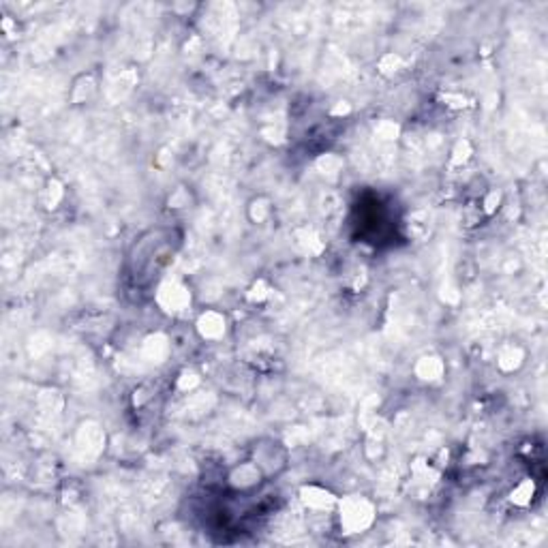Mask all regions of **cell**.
I'll list each match as a JSON object with an SVG mask.
<instances>
[{
    "label": "cell",
    "instance_id": "6da1fadb",
    "mask_svg": "<svg viewBox=\"0 0 548 548\" xmlns=\"http://www.w3.org/2000/svg\"><path fill=\"white\" fill-rule=\"evenodd\" d=\"M180 234L171 228L148 230L131 244L127 257L131 279L139 285L151 283L155 277L165 270V266L173 259V253L180 246Z\"/></svg>",
    "mask_w": 548,
    "mask_h": 548
},
{
    "label": "cell",
    "instance_id": "7a4b0ae2",
    "mask_svg": "<svg viewBox=\"0 0 548 548\" xmlns=\"http://www.w3.org/2000/svg\"><path fill=\"white\" fill-rule=\"evenodd\" d=\"M334 512L339 516L341 531L347 536L364 533L375 525V520H377V506L364 495H347L343 499L339 497Z\"/></svg>",
    "mask_w": 548,
    "mask_h": 548
},
{
    "label": "cell",
    "instance_id": "3957f363",
    "mask_svg": "<svg viewBox=\"0 0 548 548\" xmlns=\"http://www.w3.org/2000/svg\"><path fill=\"white\" fill-rule=\"evenodd\" d=\"M291 447L277 439V437H259L253 445H251V459L264 473L266 480H274L281 478L283 473L289 469V461H291Z\"/></svg>",
    "mask_w": 548,
    "mask_h": 548
},
{
    "label": "cell",
    "instance_id": "277c9868",
    "mask_svg": "<svg viewBox=\"0 0 548 548\" xmlns=\"http://www.w3.org/2000/svg\"><path fill=\"white\" fill-rule=\"evenodd\" d=\"M266 482L262 469L251 461L246 459L238 465H234L228 476H225V484L234 490V493H240V495H246V493H253L257 490L262 484Z\"/></svg>",
    "mask_w": 548,
    "mask_h": 548
},
{
    "label": "cell",
    "instance_id": "5b68a950",
    "mask_svg": "<svg viewBox=\"0 0 548 548\" xmlns=\"http://www.w3.org/2000/svg\"><path fill=\"white\" fill-rule=\"evenodd\" d=\"M157 305L169 313V315H178V313H185L191 302H193V298H191V289L180 283V281H163L157 289Z\"/></svg>",
    "mask_w": 548,
    "mask_h": 548
},
{
    "label": "cell",
    "instance_id": "8992f818",
    "mask_svg": "<svg viewBox=\"0 0 548 548\" xmlns=\"http://www.w3.org/2000/svg\"><path fill=\"white\" fill-rule=\"evenodd\" d=\"M298 497H300L302 506L311 512H334L339 504V497L321 484H305Z\"/></svg>",
    "mask_w": 548,
    "mask_h": 548
},
{
    "label": "cell",
    "instance_id": "52a82bcc",
    "mask_svg": "<svg viewBox=\"0 0 548 548\" xmlns=\"http://www.w3.org/2000/svg\"><path fill=\"white\" fill-rule=\"evenodd\" d=\"M195 330H197L199 339L216 343L228 334V317H225V313H221L216 309H208L204 313H199V317L195 321Z\"/></svg>",
    "mask_w": 548,
    "mask_h": 548
},
{
    "label": "cell",
    "instance_id": "ba28073f",
    "mask_svg": "<svg viewBox=\"0 0 548 548\" xmlns=\"http://www.w3.org/2000/svg\"><path fill=\"white\" fill-rule=\"evenodd\" d=\"M525 360H527V352L518 343H504L499 347V352H497V368L506 373V375L520 370L525 366Z\"/></svg>",
    "mask_w": 548,
    "mask_h": 548
},
{
    "label": "cell",
    "instance_id": "9c48e42d",
    "mask_svg": "<svg viewBox=\"0 0 548 548\" xmlns=\"http://www.w3.org/2000/svg\"><path fill=\"white\" fill-rule=\"evenodd\" d=\"M96 94V80L92 73H82L71 84V90H69V99L73 105H84L88 103L90 99Z\"/></svg>",
    "mask_w": 548,
    "mask_h": 548
},
{
    "label": "cell",
    "instance_id": "30bf717a",
    "mask_svg": "<svg viewBox=\"0 0 548 548\" xmlns=\"http://www.w3.org/2000/svg\"><path fill=\"white\" fill-rule=\"evenodd\" d=\"M443 370H445V364L439 356H422L418 358L416 366H413V373L420 382H439L443 377Z\"/></svg>",
    "mask_w": 548,
    "mask_h": 548
},
{
    "label": "cell",
    "instance_id": "8fae6325",
    "mask_svg": "<svg viewBox=\"0 0 548 548\" xmlns=\"http://www.w3.org/2000/svg\"><path fill=\"white\" fill-rule=\"evenodd\" d=\"M274 214V204L268 195H255L251 202L246 204V216L253 225H266Z\"/></svg>",
    "mask_w": 548,
    "mask_h": 548
},
{
    "label": "cell",
    "instance_id": "7c38bea8",
    "mask_svg": "<svg viewBox=\"0 0 548 548\" xmlns=\"http://www.w3.org/2000/svg\"><path fill=\"white\" fill-rule=\"evenodd\" d=\"M65 202V185L58 180V178H49L45 185H43V189H41V193H39V204L45 208V210H56V208H60V204Z\"/></svg>",
    "mask_w": 548,
    "mask_h": 548
},
{
    "label": "cell",
    "instance_id": "4fadbf2b",
    "mask_svg": "<svg viewBox=\"0 0 548 548\" xmlns=\"http://www.w3.org/2000/svg\"><path fill=\"white\" fill-rule=\"evenodd\" d=\"M536 480L533 478H525L520 480L512 490H510V504L516 508H527L531 506L533 497H536Z\"/></svg>",
    "mask_w": 548,
    "mask_h": 548
},
{
    "label": "cell",
    "instance_id": "5bb4252c",
    "mask_svg": "<svg viewBox=\"0 0 548 548\" xmlns=\"http://www.w3.org/2000/svg\"><path fill=\"white\" fill-rule=\"evenodd\" d=\"M169 354V341L163 334H151L144 341V356L151 362H163Z\"/></svg>",
    "mask_w": 548,
    "mask_h": 548
},
{
    "label": "cell",
    "instance_id": "9a60e30c",
    "mask_svg": "<svg viewBox=\"0 0 548 548\" xmlns=\"http://www.w3.org/2000/svg\"><path fill=\"white\" fill-rule=\"evenodd\" d=\"M296 242L300 244L309 255H321V251L326 248V242L321 240V236L311 230V228H302L296 232Z\"/></svg>",
    "mask_w": 548,
    "mask_h": 548
},
{
    "label": "cell",
    "instance_id": "2e32d148",
    "mask_svg": "<svg viewBox=\"0 0 548 548\" xmlns=\"http://www.w3.org/2000/svg\"><path fill=\"white\" fill-rule=\"evenodd\" d=\"M193 204V193L189 191V187H178V189H173L167 197V208L173 210V212H178V210H187L191 208Z\"/></svg>",
    "mask_w": 548,
    "mask_h": 548
},
{
    "label": "cell",
    "instance_id": "e0dca14e",
    "mask_svg": "<svg viewBox=\"0 0 548 548\" xmlns=\"http://www.w3.org/2000/svg\"><path fill=\"white\" fill-rule=\"evenodd\" d=\"M504 206V193L499 189H490L482 195V202H480V210L484 216H493L497 214V210H499Z\"/></svg>",
    "mask_w": 548,
    "mask_h": 548
},
{
    "label": "cell",
    "instance_id": "ac0fdd59",
    "mask_svg": "<svg viewBox=\"0 0 548 548\" xmlns=\"http://www.w3.org/2000/svg\"><path fill=\"white\" fill-rule=\"evenodd\" d=\"M471 155H473L471 144H469L467 139H459V142L454 144V148H452L450 165H452V167H461V165H465V163L471 159Z\"/></svg>",
    "mask_w": 548,
    "mask_h": 548
},
{
    "label": "cell",
    "instance_id": "d6986e66",
    "mask_svg": "<svg viewBox=\"0 0 548 548\" xmlns=\"http://www.w3.org/2000/svg\"><path fill=\"white\" fill-rule=\"evenodd\" d=\"M377 67H379V73L382 76H394V73H398L403 69V58L398 56V54H394V52H390V54H384L382 58H379V62H377Z\"/></svg>",
    "mask_w": 548,
    "mask_h": 548
},
{
    "label": "cell",
    "instance_id": "ffe728a7",
    "mask_svg": "<svg viewBox=\"0 0 548 548\" xmlns=\"http://www.w3.org/2000/svg\"><path fill=\"white\" fill-rule=\"evenodd\" d=\"M268 298H270V285L264 279H257L246 291V300L253 302V305H262L268 300Z\"/></svg>",
    "mask_w": 548,
    "mask_h": 548
},
{
    "label": "cell",
    "instance_id": "44dd1931",
    "mask_svg": "<svg viewBox=\"0 0 548 548\" xmlns=\"http://www.w3.org/2000/svg\"><path fill=\"white\" fill-rule=\"evenodd\" d=\"M317 167L321 173H326V176H336V173L343 169V159L336 157V155H323L319 161H317Z\"/></svg>",
    "mask_w": 548,
    "mask_h": 548
},
{
    "label": "cell",
    "instance_id": "7402d4cb",
    "mask_svg": "<svg viewBox=\"0 0 548 548\" xmlns=\"http://www.w3.org/2000/svg\"><path fill=\"white\" fill-rule=\"evenodd\" d=\"M153 398H155V388L148 386V384H142L133 392V407L135 409H142V407H146L148 403H151Z\"/></svg>",
    "mask_w": 548,
    "mask_h": 548
},
{
    "label": "cell",
    "instance_id": "603a6c76",
    "mask_svg": "<svg viewBox=\"0 0 548 548\" xmlns=\"http://www.w3.org/2000/svg\"><path fill=\"white\" fill-rule=\"evenodd\" d=\"M199 384H202V379H199V375H197L195 370H191V368H185L180 373L178 382H176L178 390H182V392H193Z\"/></svg>",
    "mask_w": 548,
    "mask_h": 548
},
{
    "label": "cell",
    "instance_id": "cb8c5ba5",
    "mask_svg": "<svg viewBox=\"0 0 548 548\" xmlns=\"http://www.w3.org/2000/svg\"><path fill=\"white\" fill-rule=\"evenodd\" d=\"M375 133H377L382 139H396V137H398V127H396L394 122H390V120H384V122L377 124Z\"/></svg>",
    "mask_w": 548,
    "mask_h": 548
},
{
    "label": "cell",
    "instance_id": "d4e9b609",
    "mask_svg": "<svg viewBox=\"0 0 548 548\" xmlns=\"http://www.w3.org/2000/svg\"><path fill=\"white\" fill-rule=\"evenodd\" d=\"M441 99L445 101V105H447V108H454V110H463V108H467V99H465L463 94H452V92H445Z\"/></svg>",
    "mask_w": 548,
    "mask_h": 548
}]
</instances>
